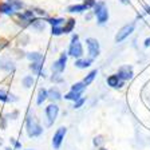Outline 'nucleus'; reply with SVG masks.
<instances>
[{
    "mask_svg": "<svg viewBox=\"0 0 150 150\" xmlns=\"http://www.w3.org/2000/svg\"><path fill=\"white\" fill-rule=\"evenodd\" d=\"M0 12L6 13V15H13L15 13V8L9 3H1L0 4Z\"/></svg>",
    "mask_w": 150,
    "mask_h": 150,
    "instance_id": "nucleus-13",
    "label": "nucleus"
},
{
    "mask_svg": "<svg viewBox=\"0 0 150 150\" xmlns=\"http://www.w3.org/2000/svg\"><path fill=\"white\" fill-rule=\"evenodd\" d=\"M121 1H122V3H123V4H129V3H130L129 0H121Z\"/></svg>",
    "mask_w": 150,
    "mask_h": 150,
    "instance_id": "nucleus-37",
    "label": "nucleus"
},
{
    "mask_svg": "<svg viewBox=\"0 0 150 150\" xmlns=\"http://www.w3.org/2000/svg\"><path fill=\"white\" fill-rule=\"evenodd\" d=\"M94 13L97 16V20L99 24H105L107 22V19H109V11H107V7L105 3L99 1V3L95 4L94 7Z\"/></svg>",
    "mask_w": 150,
    "mask_h": 150,
    "instance_id": "nucleus-2",
    "label": "nucleus"
},
{
    "mask_svg": "<svg viewBox=\"0 0 150 150\" xmlns=\"http://www.w3.org/2000/svg\"><path fill=\"white\" fill-rule=\"evenodd\" d=\"M48 98V93H47V90H44V88H40L39 90V93H38V98H36V103L38 105H42V103L44 102V100Z\"/></svg>",
    "mask_w": 150,
    "mask_h": 150,
    "instance_id": "nucleus-19",
    "label": "nucleus"
},
{
    "mask_svg": "<svg viewBox=\"0 0 150 150\" xmlns=\"http://www.w3.org/2000/svg\"><path fill=\"white\" fill-rule=\"evenodd\" d=\"M23 84H24V87H31L32 84H34V78H32L31 75H27L23 78Z\"/></svg>",
    "mask_w": 150,
    "mask_h": 150,
    "instance_id": "nucleus-25",
    "label": "nucleus"
},
{
    "mask_svg": "<svg viewBox=\"0 0 150 150\" xmlns=\"http://www.w3.org/2000/svg\"><path fill=\"white\" fill-rule=\"evenodd\" d=\"M66 63H67V54L63 52V54H60L59 59H58L52 64V71L54 72H58V74L63 72V71H64V69H66Z\"/></svg>",
    "mask_w": 150,
    "mask_h": 150,
    "instance_id": "nucleus-8",
    "label": "nucleus"
},
{
    "mask_svg": "<svg viewBox=\"0 0 150 150\" xmlns=\"http://www.w3.org/2000/svg\"><path fill=\"white\" fill-rule=\"evenodd\" d=\"M83 4L86 6V8H94L97 4V0H84Z\"/></svg>",
    "mask_w": 150,
    "mask_h": 150,
    "instance_id": "nucleus-29",
    "label": "nucleus"
},
{
    "mask_svg": "<svg viewBox=\"0 0 150 150\" xmlns=\"http://www.w3.org/2000/svg\"><path fill=\"white\" fill-rule=\"evenodd\" d=\"M94 145H95V146H100V145H102V142H103V139H102V137H100V135H98V137H95L94 138Z\"/></svg>",
    "mask_w": 150,
    "mask_h": 150,
    "instance_id": "nucleus-32",
    "label": "nucleus"
},
{
    "mask_svg": "<svg viewBox=\"0 0 150 150\" xmlns=\"http://www.w3.org/2000/svg\"><path fill=\"white\" fill-rule=\"evenodd\" d=\"M69 54L74 58H78L81 59V56L83 55V48H82V44L79 43V36L78 35H74L71 38V44H70L69 48Z\"/></svg>",
    "mask_w": 150,
    "mask_h": 150,
    "instance_id": "nucleus-3",
    "label": "nucleus"
},
{
    "mask_svg": "<svg viewBox=\"0 0 150 150\" xmlns=\"http://www.w3.org/2000/svg\"><path fill=\"white\" fill-rule=\"evenodd\" d=\"M95 75H97V70H93V71L90 72V74L86 75V78L83 79V83L87 86V84H90L91 82L94 81V78H95Z\"/></svg>",
    "mask_w": 150,
    "mask_h": 150,
    "instance_id": "nucleus-22",
    "label": "nucleus"
},
{
    "mask_svg": "<svg viewBox=\"0 0 150 150\" xmlns=\"http://www.w3.org/2000/svg\"><path fill=\"white\" fill-rule=\"evenodd\" d=\"M51 81L56 82V83H59V82H62V78L59 76V74H58V72H54V75L51 76Z\"/></svg>",
    "mask_w": 150,
    "mask_h": 150,
    "instance_id": "nucleus-30",
    "label": "nucleus"
},
{
    "mask_svg": "<svg viewBox=\"0 0 150 150\" xmlns=\"http://www.w3.org/2000/svg\"><path fill=\"white\" fill-rule=\"evenodd\" d=\"M145 9H146V12H147V13H150V7H147V6H146V7H145Z\"/></svg>",
    "mask_w": 150,
    "mask_h": 150,
    "instance_id": "nucleus-38",
    "label": "nucleus"
},
{
    "mask_svg": "<svg viewBox=\"0 0 150 150\" xmlns=\"http://www.w3.org/2000/svg\"><path fill=\"white\" fill-rule=\"evenodd\" d=\"M8 3L13 7L15 9H22L23 8V3L20 0H8Z\"/></svg>",
    "mask_w": 150,
    "mask_h": 150,
    "instance_id": "nucleus-26",
    "label": "nucleus"
},
{
    "mask_svg": "<svg viewBox=\"0 0 150 150\" xmlns=\"http://www.w3.org/2000/svg\"><path fill=\"white\" fill-rule=\"evenodd\" d=\"M51 34H52L54 36H60V35L63 34V28L59 27V25H56V27H52V30H51Z\"/></svg>",
    "mask_w": 150,
    "mask_h": 150,
    "instance_id": "nucleus-27",
    "label": "nucleus"
},
{
    "mask_svg": "<svg viewBox=\"0 0 150 150\" xmlns=\"http://www.w3.org/2000/svg\"><path fill=\"white\" fill-rule=\"evenodd\" d=\"M48 93V98H50L52 102H58V100L62 99V94L59 93V90H56V88H51L50 91H47Z\"/></svg>",
    "mask_w": 150,
    "mask_h": 150,
    "instance_id": "nucleus-14",
    "label": "nucleus"
},
{
    "mask_svg": "<svg viewBox=\"0 0 150 150\" xmlns=\"http://www.w3.org/2000/svg\"><path fill=\"white\" fill-rule=\"evenodd\" d=\"M86 6L84 4H74V6H70L69 8H67V11L69 12H76V13H81V12H84L86 11Z\"/></svg>",
    "mask_w": 150,
    "mask_h": 150,
    "instance_id": "nucleus-17",
    "label": "nucleus"
},
{
    "mask_svg": "<svg viewBox=\"0 0 150 150\" xmlns=\"http://www.w3.org/2000/svg\"><path fill=\"white\" fill-rule=\"evenodd\" d=\"M47 23H50L52 27H56V25H60L63 22H64V19H62V18H48L46 20Z\"/></svg>",
    "mask_w": 150,
    "mask_h": 150,
    "instance_id": "nucleus-21",
    "label": "nucleus"
},
{
    "mask_svg": "<svg viewBox=\"0 0 150 150\" xmlns=\"http://www.w3.org/2000/svg\"><path fill=\"white\" fill-rule=\"evenodd\" d=\"M34 12H38L39 15H42V16L46 15V11H43V9H39V8H35V9H34Z\"/></svg>",
    "mask_w": 150,
    "mask_h": 150,
    "instance_id": "nucleus-34",
    "label": "nucleus"
},
{
    "mask_svg": "<svg viewBox=\"0 0 150 150\" xmlns=\"http://www.w3.org/2000/svg\"><path fill=\"white\" fill-rule=\"evenodd\" d=\"M30 70L32 72H35L36 75H40V76H44V71H43V63L39 60V62H32L30 64Z\"/></svg>",
    "mask_w": 150,
    "mask_h": 150,
    "instance_id": "nucleus-11",
    "label": "nucleus"
},
{
    "mask_svg": "<svg viewBox=\"0 0 150 150\" xmlns=\"http://www.w3.org/2000/svg\"><path fill=\"white\" fill-rule=\"evenodd\" d=\"M0 100H1V102H6V103H9V102H15L16 98L13 97V95H9L6 91L0 90Z\"/></svg>",
    "mask_w": 150,
    "mask_h": 150,
    "instance_id": "nucleus-16",
    "label": "nucleus"
},
{
    "mask_svg": "<svg viewBox=\"0 0 150 150\" xmlns=\"http://www.w3.org/2000/svg\"><path fill=\"white\" fill-rule=\"evenodd\" d=\"M25 126H27V133L30 137H39V135L43 133V127L38 123V121L32 115L27 117Z\"/></svg>",
    "mask_w": 150,
    "mask_h": 150,
    "instance_id": "nucleus-1",
    "label": "nucleus"
},
{
    "mask_svg": "<svg viewBox=\"0 0 150 150\" xmlns=\"http://www.w3.org/2000/svg\"><path fill=\"white\" fill-rule=\"evenodd\" d=\"M99 150H107V149H105V147H100V149Z\"/></svg>",
    "mask_w": 150,
    "mask_h": 150,
    "instance_id": "nucleus-40",
    "label": "nucleus"
},
{
    "mask_svg": "<svg viewBox=\"0 0 150 150\" xmlns=\"http://www.w3.org/2000/svg\"><path fill=\"white\" fill-rule=\"evenodd\" d=\"M123 82L125 81H122V79L118 76V74L110 75L109 78H107V84L112 88H121L122 86H123Z\"/></svg>",
    "mask_w": 150,
    "mask_h": 150,
    "instance_id": "nucleus-10",
    "label": "nucleus"
},
{
    "mask_svg": "<svg viewBox=\"0 0 150 150\" xmlns=\"http://www.w3.org/2000/svg\"><path fill=\"white\" fill-rule=\"evenodd\" d=\"M83 103H84V98H81V99H78L76 102H74V107L75 109H79V107L83 106Z\"/></svg>",
    "mask_w": 150,
    "mask_h": 150,
    "instance_id": "nucleus-31",
    "label": "nucleus"
},
{
    "mask_svg": "<svg viewBox=\"0 0 150 150\" xmlns=\"http://www.w3.org/2000/svg\"><path fill=\"white\" fill-rule=\"evenodd\" d=\"M58 114H59V107L56 106L55 103H51V105H48L46 107V117L48 119V125H52L55 122Z\"/></svg>",
    "mask_w": 150,
    "mask_h": 150,
    "instance_id": "nucleus-6",
    "label": "nucleus"
},
{
    "mask_svg": "<svg viewBox=\"0 0 150 150\" xmlns=\"http://www.w3.org/2000/svg\"><path fill=\"white\" fill-rule=\"evenodd\" d=\"M11 142L15 145L16 149H20V147H22V144H20V142H15V139H12V138H11Z\"/></svg>",
    "mask_w": 150,
    "mask_h": 150,
    "instance_id": "nucleus-35",
    "label": "nucleus"
},
{
    "mask_svg": "<svg viewBox=\"0 0 150 150\" xmlns=\"http://www.w3.org/2000/svg\"><path fill=\"white\" fill-rule=\"evenodd\" d=\"M134 27H135L134 23H130V24L125 25V27H122L121 30L118 31L117 36H115V42H117V43H121L122 40H125L129 35L133 34V31H134Z\"/></svg>",
    "mask_w": 150,
    "mask_h": 150,
    "instance_id": "nucleus-4",
    "label": "nucleus"
},
{
    "mask_svg": "<svg viewBox=\"0 0 150 150\" xmlns=\"http://www.w3.org/2000/svg\"><path fill=\"white\" fill-rule=\"evenodd\" d=\"M75 27V20L74 19H69L67 22H66V25L63 27V34H69V32H71L72 30H74Z\"/></svg>",
    "mask_w": 150,
    "mask_h": 150,
    "instance_id": "nucleus-20",
    "label": "nucleus"
},
{
    "mask_svg": "<svg viewBox=\"0 0 150 150\" xmlns=\"http://www.w3.org/2000/svg\"><path fill=\"white\" fill-rule=\"evenodd\" d=\"M149 46H150V38H147L145 40V47H149Z\"/></svg>",
    "mask_w": 150,
    "mask_h": 150,
    "instance_id": "nucleus-36",
    "label": "nucleus"
},
{
    "mask_svg": "<svg viewBox=\"0 0 150 150\" xmlns=\"http://www.w3.org/2000/svg\"><path fill=\"white\" fill-rule=\"evenodd\" d=\"M87 48H88V54H90L91 58H97L100 52V47H99V42L97 39H94V38H88L87 40Z\"/></svg>",
    "mask_w": 150,
    "mask_h": 150,
    "instance_id": "nucleus-5",
    "label": "nucleus"
},
{
    "mask_svg": "<svg viewBox=\"0 0 150 150\" xmlns=\"http://www.w3.org/2000/svg\"><path fill=\"white\" fill-rule=\"evenodd\" d=\"M66 133H67V129L66 127H59L58 130H56V133L54 134V137H52V146L55 147V149H59L60 147L63 139H64Z\"/></svg>",
    "mask_w": 150,
    "mask_h": 150,
    "instance_id": "nucleus-7",
    "label": "nucleus"
},
{
    "mask_svg": "<svg viewBox=\"0 0 150 150\" xmlns=\"http://www.w3.org/2000/svg\"><path fill=\"white\" fill-rule=\"evenodd\" d=\"M81 97H82V93H79V91H70V93H67L64 95V99L76 102L78 99H81Z\"/></svg>",
    "mask_w": 150,
    "mask_h": 150,
    "instance_id": "nucleus-15",
    "label": "nucleus"
},
{
    "mask_svg": "<svg viewBox=\"0 0 150 150\" xmlns=\"http://www.w3.org/2000/svg\"><path fill=\"white\" fill-rule=\"evenodd\" d=\"M7 46H8V42L4 40V39H0V50H3V48H6Z\"/></svg>",
    "mask_w": 150,
    "mask_h": 150,
    "instance_id": "nucleus-33",
    "label": "nucleus"
},
{
    "mask_svg": "<svg viewBox=\"0 0 150 150\" xmlns=\"http://www.w3.org/2000/svg\"><path fill=\"white\" fill-rule=\"evenodd\" d=\"M0 69L4 70V71H13L15 70V66L12 62H9L8 59H4V58H0Z\"/></svg>",
    "mask_w": 150,
    "mask_h": 150,
    "instance_id": "nucleus-12",
    "label": "nucleus"
},
{
    "mask_svg": "<svg viewBox=\"0 0 150 150\" xmlns=\"http://www.w3.org/2000/svg\"><path fill=\"white\" fill-rule=\"evenodd\" d=\"M91 63H93L91 59H78L75 62V66H76L78 69H87V67L91 66Z\"/></svg>",
    "mask_w": 150,
    "mask_h": 150,
    "instance_id": "nucleus-18",
    "label": "nucleus"
},
{
    "mask_svg": "<svg viewBox=\"0 0 150 150\" xmlns=\"http://www.w3.org/2000/svg\"><path fill=\"white\" fill-rule=\"evenodd\" d=\"M23 15H24V18L27 19V20L35 18V12L32 11V9H27V11H24V12H23Z\"/></svg>",
    "mask_w": 150,
    "mask_h": 150,
    "instance_id": "nucleus-28",
    "label": "nucleus"
},
{
    "mask_svg": "<svg viewBox=\"0 0 150 150\" xmlns=\"http://www.w3.org/2000/svg\"><path fill=\"white\" fill-rule=\"evenodd\" d=\"M27 58L31 62H39V60H42V55L39 52H30V54H27Z\"/></svg>",
    "mask_w": 150,
    "mask_h": 150,
    "instance_id": "nucleus-24",
    "label": "nucleus"
},
{
    "mask_svg": "<svg viewBox=\"0 0 150 150\" xmlns=\"http://www.w3.org/2000/svg\"><path fill=\"white\" fill-rule=\"evenodd\" d=\"M118 76L122 81H130L133 78V69L130 66H123L118 70Z\"/></svg>",
    "mask_w": 150,
    "mask_h": 150,
    "instance_id": "nucleus-9",
    "label": "nucleus"
},
{
    "mask_svg": "<svg viewBox=\"0 0 150 150\" xmlns=\"http://www.w3.org/2000/svg\"><path fill=\"white\" fill-rule=\"evenodd\" d=\"M6 150H13V149H12V147H7Z\"/></svg>",
    "mask_w": 150,
    "mask_h": 150,
    "instance_id": "nucleus-39",
    "label": "nucleus"
},
{
    "mask_svg": "<svg viewBox=\"0 0 150 150\" xmlns=\"http://www.w3.org/2000/svg\"><path fill=\"white\" fill-rule=\"evenodd\" d=\"M86 88V84L83 82H78L71 86V91H79V93H83V90Z\"/></svg>",
    "mask_w": 150,
    "mask_h": 150,
    "instance_id": "nucleus-23",
    "label": "nucleus"
}]
</instances>
